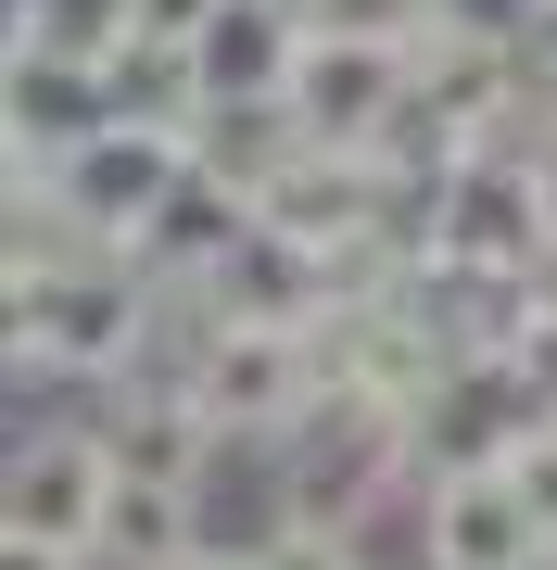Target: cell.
Here are the masks:
<instances>
[{
	"label": "cell",
	"mask_w": 557,
	"mask_h": 570,
	"mask_svg": "<svg viewBox=\"0 0 557 570\" xmlns=\"http://www.w3.org/2000/svg\"><path fill=\"white\" fill-rule=\"evenodd\" d=\"M545 570H557V558H545Z\"/></svg>",
	"instance_id": "cell-20"
},
{
	"label": "cell",
	"mask_w": 557,
	"mask_h": 570,
	"mask_svg": "<svg viewBox=\"0 0 557 570\" xmlns=\"http://www.w3.org/2000/svg\"><path fill=\"white\" fill-rule=\"evenodd\" d=\"M178 343H166V381L190 393V419L216 431L228 456H267L305 431L317 406V355H305V330H253V317H216L203 292H178Z\"/></svg>",
	"instance_id": "cell-2"
},
{
	"label": "cell",
	"mask_w": 557,
	"mask_h": 570,
	"mask_svg": "<svg viewBox=\"0 0 557 570\" xmlns=\"http://www.w3.org/2000/svg\"><path fill=\"white\" fill-rule=\"evenodd\" d=\"M178 63H190L203 102H291V77H305V13H291V0H228Z\"/></svg>",
	"instance_id": "cell-8"
},
{
	"label": "cell",
	"mask_w": 557,
	"mask_h": 570,
	"mask_svg": "<svg viewBox=\"0 0 557 570\" xmlns=\"http://www.w3.org/2000/svg\"><path fill=\"white\" fill-rule=\"evenodd\" d=\"M0 570H102V558H63V546H0Z\"/></svg>",
	"instance_id": "cell-18"
},
{
	"label": "cell",
	"mask_w": 557,
	"mask_h": 570,
	"mask_svg": "<svg viewBox=\"0 0 557 570\" xmlns=\"http://www.w3.org/2000/svg\"><path fill=\"white\" fill-rule=\"evenodd\" d=\"M267 570H380V558H368V532H305V520H279V532H267Z\"/></svg>",
	"instance_id": "cell-13"
},
{
	"label": "cell",
	"mask_w": 557,
	"mask_h": 570,
	"mask_svg": "<svg viewBox=\"0 0 557 570\" xmlns=\"http://www.w3.org/2000/svg\"><path fill=\"white\" fill-rule=\"evenodd\" d=\"M545 242H557V216H545L533 140L444 153V178H431V266H469V279H533Z\"/></svg>",
	"instance_id": "cell-3"
},
{
	"label": "cell",
	"mask_w": 557,
	"mask_h": 570,
	"mask_svg": "<svg viewBox=\"0 0 557 570\" xmlns=\"http://www.w3.org/2000/svg\"><path fill=\"white\" fill-rule=\"evenodd\" d=\"M178 343V292L140 254H89L51 279H0V367L13 381H77L89 406L127 381H152Z\"/></svg>",
	"instance_id": "cell-1"
},
{
	"label": "cell",
	"mask_w": 557,
	"mask_h": 570,
	"mask_svg": "<svg viewBox=\"0 0 557 570\" xmlns=\"http://www.w3.org/2000/svg\"><path fill=\"white\" fill-rule=\"evenodd\" d=\"M519 292H533V330H557V242L533 254V279H519Z\"/></svg>",
	"instance_id": "cell-17"
},
{
	"label": "cell",
	"mask_w": 557,
	"mask_h": 570,
	"mask_svg": "<svg viewBox=\"0 0 557 570\" xmlns=\"http://www.w3.org/2000/svg\"><path fill=\"white\" fill-rule=\"evenodd\" d=\"M305 13V39H368V51H418V39H444L469 0H291Z\"/></svg>",
	"instance_id": "cell-12"
},
{
	"label": "cell",
	"mask_w": 557,
	"mask_h": 570,
	"mask_svg": "<svg viewBox=\"0 0 557 570\" xmlns=\"http://www.w3.org/2000/svg\"><path fill=\"white\" fill-rule=\"evenodd\" d=\"M51 178H63V204H77V228H89L102 254H140V242H152V216H166V204H178V178H190V140H178V127H140V115H127V127H102L77 165H51Z\"/></svg>",
	"instance_id": "cell-7"
},
{
	"label": "cell",
	"mask_w": 557,
	"mask_h": 570,
	"mask_svg": "<svg viewBox=\"0 0 557 570\" xmlns=\"http://www.w3.org/2000/svg\"><path fill=\"white\" fill-rule=\"evenodd\" d=\"M203 532H216L203 494H178V482H115V508H102V570H178Z\"/></svg>",
	"instance_id": "cell-11"
},
{
	"label": "cell",
	"mask_w": 557,
	"mask_h": 570,
	"mask_svg": "<svg viewBox=\"0 0 557 570\" xmlns=\"http://www.w3.org/2000/svg\"><path fill=\"white\" fill-rule=\"evenodd\" d=\"M406 532H418V570H545L557 532L533 520V494L507 469H444V482L406 494Z\"/></svg>",
	"instance_id": "cell-5"
},
{
	"label": "cell",
	"mask_w": 557,
	"mask_h": 570,
	"mask_svg": "<svg viewBox=\"0 0 557 570\" xmlns=\"http://www.w3.org/2000/svg\"><path fill=\"white\" fill-rule=\"evenodd\" d=\"M216 13H228V0H140V51H190Z\"/></svg>",
	"instance_id": "cell-14"
},
{
	"label": "cell",
	"mask_w": 557,
	"mask_h": 570,
	"mask_svg": "<svg viewBox=\"0 0 557 570\" xmlns=\"http://www.w3.org/2000/svg\"><path fill=\"white\" fill-rule=\"evenodd\" d=\"M102 127H127V77L0 51V178H51V165H77Z\"/></svg>",
	"instance_id": "cell-6"
},
{
	"label": "cell",
	"mask_w": 557,
	"mask_h": 570,
	"mask_svg": "<svg viewBox=\"0 0 557 570\" xmlns=\"http://www.w3.org/2000/svg\"><path fill=\"white\" fill-rule=\"evenodd\" d=\"M0 51L127 77V63H140V0H0Z\"/></svg>",
	"instance_id": "cell-10"
},
{
	"label": "cell",
	"mask_w": 557,
	"mask_h": 570,
	"mask_svg": "<svg viewBox=\"0 0 557 570\" xmlns=\"http://www.w3.org/2000/svg\"><path fill=\"white\" fill-rule=\"evenodd\" d=\"M533 165H545V216H557V140H533Z\"/></svg>",
	"instance_id": "cell-19"
},
{
	"label": "cell",
	"mask_w": 557,
	"mask_h": 570,
	"mask_svg": "<svg viewBox=\"0 0 557 570\" xmlns=\"http://www.w3.org/2000/svg\"><path fill=\"white\" fill-rule=\"evenodd\" d=\"M178 570H267V546H253V532H203Z\"/></svg>",
	"instance_id": "cell-16"
},
{
	"label": "cell",
	"mask_w": 557,
	"mask_h": 570,
	"mask_svg": "<svg viewBox=\"0 0 557 570\" xmlns=\"http://www.w3.org/2000/svg\"><path fill=\"white\" fill-rule=\"evenodd\" d=\"M507 482H519V494H533V520L557 532V419H545V431H533V444H519V456H507Z\"/></svg>",
	"instance_id": "cell-15"
},
{
	"label": "cell",
	"mask_w": 557,
	"mask_h": 570,
	"mask_svg": "<svg viewBox=\"0 0 557 570\" xmlns=\"http://www.w3.org/2000/svg\"><path fill=\"white\" fill-rule=\"evenodd\" d=\"M305 153H317V140H305V115H291V102H203V127H190V165H203L216 190H241L253 216L305 178Z\"/></svg>",
	"instance_id": "cell-9"
},
{
	"label": "cell",
	"mask_w": 557,
	"mask_h": 570,
	"mask_svg": "<svg viewBox=\"0 0 557 570\" xmlns=\"http://www.w3.org/2000/svg\"><path fill=\"white\" fill-rule=\"evenodd\" d=\"M102 508H115V444H102V419H89V406L13 431V456H0V546L102 558Z\"/></svg>",
	"instance_id": "cell-4"
}]
</instances>
